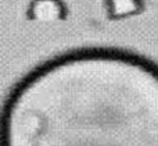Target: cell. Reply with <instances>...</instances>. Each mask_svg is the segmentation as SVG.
Returning a JSON list of instances; mask_svg holds the SVG:
<instances>
[{
	"label": "cell",
	"instance_id": "cell-1",
	"mask_svg": "<svg viewBox=\"0 0 158 146\" xmlns=\"http://www.w3.org/2000/svg\"><path fill=\"white\" fill-rule=\"evenodd\" d=\"M2 146H158V67L111 49L42 64L6 100Z\"/></svg>",
	"mask_w": 158,
	"mask_h": 146
},
{
	"label": "cell",
	"instance_id": "cell-2",
	"mask_svg": "<svg viewBox=\"0 0 158 146\" xmlns=\"http://www.w3.org/2000/svg\"><path fill=\"white\" fill-rule=\"evenodd\" d=\"M139 0H107L110 13L115 17L133 14L139 7Z\"/></svg>",
	"mask_w": 158,
	"mask_h": 146
}]
</instances>
